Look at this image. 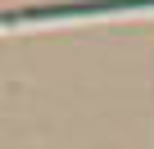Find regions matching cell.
<instances>
[{
	"instance_id": "1",
	"label": "cell",
	"mask_w": 154,
	"mask_h": 149,
	"mask_svg": "<svg viewBox=\"0 0 154 149\" xmlns=\"http://www.w3.org/2000/svg\"><path fill=\"white\" fill-rule=\"evenodd\" d=\"M136 9H154V0H77V5H27V9H9L5 27H23V23H59V18H95V14H136Z\"/></svg>"
}]
</instances>
